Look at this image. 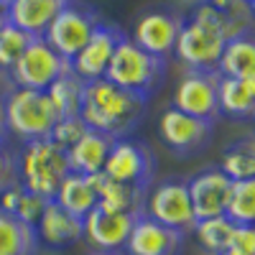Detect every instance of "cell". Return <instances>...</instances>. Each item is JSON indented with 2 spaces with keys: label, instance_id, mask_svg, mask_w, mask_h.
Instances as JSON below:
<instances>
[{
  "label": "cell",
  "instance_id": "6da1fadb",
  "mask_svg": "<svg viewBox=\"0 0 255 255\" xmlns=\"http://www.w3.org/2000/svg\"><path fill=\"white\" fill-rule=\"evenodd\" d=\"M143 113H145V100L133 97L130 92H123L108 79L84 82L79 118L90 130H97L113 140L125 138L143 120Z\"/></svg>",
  "mask_w": 255,
  "mask_h": 255
},
{
  "label": "cell",
  "instance_id": "7a4b0ae2",
  "mask_svg": "<svg viewBox=\"0 0 255 255\" xmlns=\"http://www.w3.org/2000/svg\"><path fill=\"white\" fill-rule=\"evenodd\" d=\"M15 174H18V184L28 194H36L41 199L51 202L59 184L72 171H69L67 151L59 148L54 140L44 138V140L23 143L15 158Z\"/></svg>",
  "mask_w": 255,
  "mask_h": 255
},
{
  "label": "cell",
  "instance_id": "3957f363",
  "mask_svg": "<svg viewBox=\"0 0 255 255\" xmlns=\"http://www.w3.org/2000/svg\"><path fill=\"white\" fill-rule=\"evenodd\" d=\"M163 77H166V59H158L138 49L130 38L123 36L113 51V59L102 79H108L123 92H130L133 97L148 102V97L161 87Z\"/></svg>",
  "mask_w": 255,
  "mask_h": 255
},
{
  "label": "cell",
  "instance_id": "277c9868",
  "mask_svg": "<svg viewBox=\"0 0 255 255\" xmlns=\"http://www.w3.org/2000/svg\"><path fill=\"white\" fill-rule=\"evenodd\" d=\"M3 110H5L8 133L18 135L23 143L49 138L51 128L59 120L49 95L38 90H26V87H15L5 97Z\"/></svg>",
  "mask_w": 255,
  "mask_h": 255
},
{
  "label": "cell",
  "instance_id": "5b68a950",
  "mask_svg": "<svg viewBox=\"0 0 255 255\" xmlns=\"http://www.w3.org/2000/svg\"><path fill=\"white\" fill-rule=\"evenodd\" d=\"M97 26H100V18H97L95 10L79 8L69 0V3L56 13V18L51 20V26L46 28V33L41 38H44L61 59L72 61L84 49V44L90 41V36L95 33Z\"/></svg>",
  "mask_w": 255,
  "mask_h": 255
},
{
  "label": "cell",
  "instance_id": "8992f818",
  "mask_svg": "<svg viewBox=\"0 0 255 255\" xmlns=\"http://www.w3.org/2000/svg\"><path fill=\"white\" fill-rule=\"evenodd\" d=\"M72 67L67 59H61L44 38H31V44L26 46V51L20 54V59L13 64V82L18 87H26V90H38V92H46L51 84L67 74Z\"/></svg>",
  "mask_w": 255,
  "mask_h": 255
},
{
  "label": "cell",
  "instance_id": "52a82bcc",
  "mask_svg": "<svg viewBox=\"0 0 255 255\" xmlns=\"http://www.w3.org/2000/svg\"><path fill=\"white\" fill-rule=\"evenodd\" d=\"M153 168H156V161L143 143L130 140V138H118L110 145L102 174L113 181L130 184L148 191V184L153 179Z\"/></svg>",
  "mask_w": 255,
  "mask_h": 255
},
{
  "label": "cell",
  "instance_id": "ba28073f",
  "mask_svg": "<svg viewBox=\"0 0 255 255\" xmlns=\"http://www.w3.org/2000/svg\"><path fill=\"white\" fill-rule=\"evenodd\" d=\"M145 217L153 222L171 227L181 235L194 230V209H191V199L184 181H163L158 184L151 194H145Z\"/></svg>",
  "mask_w": 255,
  "mask_h": 255
},
{
  "label": "cell",
  "instance_id": "9c48e42d",
  "mask_svg": "<svg viewBox=\"0 0 255 255\" xmlns=\"http://www.w3.org/2000/svg\"><path fill=\"white\" fill-rule=\"evenodd\" d=\"M225 46V38L212 28L189 18L181 23L174 54L189 67V72H217V61Z\"/></svg>",
  "mask_w": 255,
  "mask_h": 255
},
{
  "label": "cell",
  "instance_id": "30bf717a",
  "mask_svg": "<svg viewBox=\"0 0 255 255\" xmlns=\"http://www.w3.org/2000/svg\"><path fill=\"white\" fill-rule=\"evenodd\" d=\"M217 72H186L174 92V105L179 113H186L191 118H199L212 123L220 110H217Z\"/></svg>",
  "mask_w": 255,
  "mask_h": 255
},
{
  "label": "cell",
  "instance_id": "8fae6325",
  "mask_svg": "<svg viewBox=\"0 0 255 255\" xmlns=\"http://www.w3.org/2000/svg\"><path fill=\"white\" fill-rule=\"evenodd\" d=\"M158 135L161 140L179 156H189L209 143L212 138V123L191 118L186 113H179L176 108H168L158 118Z\"/></svg>",
  "mask_w": 255,
  "mask_h": 255
},
{
  "label": "cell",
  "instance_id": "7c38bea8",
  "mask_svg": "<svg viewBox=\"0 0 255 255\" xmlns=\"http://www.w3.org/2000/svg\"><path fill=\"white\" fill-rule=\"evenodd\" d=\"M140 215H123V212H105L95 207L82 220V238L87 240L97 253H120L125 240Z\"/></svg>",
  "mask_w": 255,
  "mask_h": 255
},
{
  "label": "cell",
  "instance_id": "4fadbf2b",
  "mask_svg": "<svg viewBox=\"0 0 255 255\" xmlns=\"http://www.w3.org/2000/svg\"><path fill=\"white\" fill-rule=\"evenodd\" d=\"M184 20L176 13H168V10H148L138 18V23L133 28V44L148 54H153L158 59H166L168 54H174L176 46V36L181 28Z\"/></svg>",
  "mask_w": 255,
  "mask_h": 255
},
{
  "label": "cell",
  "instance_id": "5bb4252c",
  "mask_svg": "<svg viewBox=\"0 0 255 255\" xmlns=\"http://www.w3.org/2000/svg\"><path fill=\"white\" fill-rule=\"evenodd\" d=\"M123 38V31L118 26H110V23H102L95 28V33L90 36V41L84 44V49L69 61L72 72L82 79V82H95V79H102L105 72H108V64L113 59V51L115 46L120 44Z\"/></svg>",
  "mask_w": 255,
  "mask_h": 255
},
{
  "label": "cell",
  "instance_id": "9a60e30c",
  "mask_svg": "<svg viewBox=\"0 0 255 255\" xmlns=\"http://www.w3.org/2000/svg\"><path fill=\"white\" fill-rule=\"evenodd\" d=\"M232 181L220 171V168H204L194 179L186 184L191 209H194V220H209L225 215L227 197H230Z\"/></svg>",
  "mask_w": 255,
  "mask_h": 255
},
{
  "label": "cell",
  "instance_id": "2e32d148",
  "mask_svg": "<svg viewBox=\"0 0 255 255\" xmlns=\"http://www.w3.org/2000/svg\"><path fill=\"white\" fill-rule=\"evenodd\" d=\"M184 235L171 227H163L151 217L140 215L125 240L128 255H181Z\"/></svg>",
  "mask_w": 255,
  "mask_h": 255
},
{
  "label": "cell",
  "instance_id": "e0dca14e",
  "mask_svg": "<svg viewBox=\"0 0 255 255\" xmlns=\"http://www.w3.org/2000/svg\"><path fill=\"white\" fill-rule=\"evenodd\" d=\"M36 230V240L38 245H46V248H69L74 243L82 240V220L72 217L69 212H64L59 204L46 202L44 212H41L38 222L33 225Z\"/></svg>",
  "mask_w": 255,
  "mask_h": 255
},
{
  "label": "cell",
  "instance_id": "ac0fdd59",
  "mask_svg": "<svg viewBox=\"0 0 255 255\" xmlns=\"http://www.w3.org/2000/svg\"><path fill=\"white\" fill-rule=\"evenodd\" d=\"M67 3L69 0H10L5 20L23 33H28L31 38H41L51 26V20L56 18V13Z\"/></svg>",
  "mask_w": 255,
  "mask_h": 255
},
{
  "label": "cell",
  "instance_id": "d6986e66",
  "mask_svg": "<svg viewBox=\"0 0 255 255\" xmlns=\"http://www.w3.org/2000/svg\"><path fill=\"white\" fill-rule=\"evenodd\" d=\"M92 189L97 191V207L105 212H123V215H143L145 207V189L130 186V184H120L108 179L102 171L87 176Z\"/></svg>",
  "mask_w": 255,
  "mask_h": 255
},
{
  "label": "cell",
  "instance_id": "ffe728a7",
  "mask_svg": "<svg viewBox=\"0 0 255 255\" xmlns=\"http://www.w3.org/2000/svg\"><path fill=\"white\" fill-rule=\"evenodd\" d=\"M110 145H113V138L87 128V133H84L74 145L67 148L69 171L79 174V176L100 174L102 166H105V158H108V153H110Z\"/></svg>",
  "mask_w": 255,
  "mask_h": 255
},
{
  "label": "cell",
  "instance_id": "44dd1931",
  "mask_svg": "<svg viewBox=\"0 0 255 255\" xmlns=\"http://www.w3.org/2000/svg\"><path fill=\"white\" fill-rule=\"evenodd\" d=\"M217 110L235 118L248 120L255 113V79H230L220 77L217 82Z\"/></svg>",
  "mask_w": 255,
  "mask_h": 255
},
{
  "label": "cell",
  "instance_id": "7402d4cb",
  "mask_svg": "<svg viewBox=\"0 0 255 255\" xmlns=\"http://www.w3.org/2000/svg\"><path fill=\"white\" fill-rule=\"evenodd\" d=\"M217 74L230 79H255V44L250 33L225 41L217 61Z\"/></svg>",
  "mask_w": 255,
  "mask_h": 255
},
{
  "label": "cell",
  "instance_id": "603a6c76",
  "mask_svg": "<svg viewBox=\"0 0 255 255\" xmlns=\"http://www.w3.org/2000/svg\"><path fill=\"white\" fill-rule=\"evenodd\" d=\"M54 204H59L64 212H69L72 217L84 220L90 212L97 207V191L92 189L87 176H79V174H69L56 189V194L51 199Z\"/></svg>",
  "mask_w": 255,
  "mask_h": 255
},
{
  "label": "cell",
  "instance_id": "cb8c5ba5",
  "mask_svg": "<svg viewBox=\"0 0 255 255\" xmlns=\"http://www.w3.org/2000/svg\"><path fill=\"white\" fill-rule=\"evenodd\" d=\"M36 230L13 215L0 212V255H36Z\"/></svg>",
  "mask_w": 255,
  "mask_h": 255
},
{
  "label": "cell",
  "instance_id": "d4e9b609",
  "mask_svg": "<svg viewBox=\"0 0 255 255\" xmlns=\"http://www.w3.org/2000/svg\"><path fill=\"white\" fill-rule=\"evenodd\" d=\"M82 92H84V82L69 69L67 74H61L51 87L46 90L51 105L59 118H69V115H79L82 108Z\"/></svg>",
  "mask_w": 255,
  "mask_h": 255
},
{
  "label": "cell",
  "instance_id": "484cf974",
  "mask_svg": "<svg viewBox=\"0 0 255 255\" xmlns=\"http://www.w3.org/2000/svg\"><path fill=\"white\" fill-rule=\"evenodd\" d=\"M225 217L235 227H253V222H255V179L232 181Z\"/></svg>",
  "mask_w": 255,
  "mask_h": 255
},
{
  "label": "cell",
  "instance_id": "4316f807",
  "mask_svg": "<svg viewBox=\"0 0 255 255\" xmlns=\"http://www.w3.org/2000/svg\"><path fill=\"white\" fill-rule=\"evenodd\" d=\"M220 171L230 181L255 179V143H253V138H245L227 148L222 156V163H220Z\"/></svg>",
  "mask_w": 255,
  "mask_h": 255
},
{
  "label": "cell",
  "instance_id": "83f0119b",
  "mask_svg": "<svg viewBox=\"0 0 255 255\" xmlns=\"http://www.w3.org/2000/svg\"><path fill=\"white\" fill-rule=\"evenodd\" d=\"M197 235L199 245L209 253V255H222L235 235V225H232L225 215L220 217H209V220H199L194 222V230H191Z\"/></svg>",
  "mask_w": 255,
  "mask_h": 255
},
{
  "label": "cell",
  "instance_id": "f1b7e54d",
  "mask_svg": "<svg viewBox=\"0 0 255 255\" xmlns=\"http://www.w3.org/2000/svg\"><path fill=\"white\" fill-rule=\"evenodd\" d=\"M28 44H31L28 33L5 23L0 28V69H13V64L20 59V54L26 51Z\"/></svg>",
  "mask_w": 255,
  "mask_h": 255
},
{
  "label": "cell",
  "instance_id": "f546056e",
  "mask_svg": "<svg viewBox=\"0 0 255 255\" xmlns=\"http://www.w3.org/2000/svg\"><path fill=\"white\" fill-rule=\"evenodd\" d=\"M84 133H87V125H84V120L79 115H69V118H59L56 125L51 128V135L49 140H54L59 148H64L67 151L69 145H74Z\"/></svg>",
  "mask_w": 255,
  "mask_h": 255
},
{
  "label": "cell",
  "instance_id": "4dcf8cb0",
  "mask_svg": "<svg viewBox=\"0 0 255 255\" xmlns=\"http://www.w3.org/2000/svg\"><path fill=\"white\" fill-rule=\"evenodd\" d=\"M46 207V199H41L36 194H28V191L23 189L20 191V197L15 202V209H13V217H18L20 222H26V225H36L38 217H41V212H44Z\"/></svg>",
  "mask_w": 255,
  "mask_h": 255
},
{
  "label": "cell",
  "instance_id": "1f68e13d",
  "mask_svg": "<svg viewBox=\"0 0 255 255\" xmlns=\"http://www.w3.org/2000/svg\"><path fill=\"white\" fill-rule=\"evenodd\" d=\"M207 5H212L232 20H238V23L253 26V3H248V0H207Z\"/></svg>",
  "mask_w": 255,
  "mask_h": 255
},
{
  "label": "cell",
  "instance_id": "d6a6232c",
  "mask_svg": "<svg viewBox=\"0 0 255 255\" xmlns=\"http://www.w3.org/2000/svg\"><path fill=\"white\" fill-rule=\"evenodd\" d=\"M222 255H255V230L235 227V235H232V240Z\"/></svg>",
  "mask_w": 255,
  "mask_h": 255
},
{
  "label": "cell",
  "instance_id": "836d02e7",
  "mask_svg": "<svg viewBox=\"0 0 255 255\" xmlns=\"http://www.w3.org/2000/svg\"><path fill=\"white\" fill-rule=\"evenodd\" d=\"M10 184H18V174H15V158L0 145V191L8 189Z\"/></svg>",
  "mask_w": 255,
  "mask_h": 255
},
{
  "label": "cell",
  "instance_id": "e575fe53",
  "mask_svg": "<svg viewBox=\"0 0 255 255\" xmlns=\"http://www.w3.org/2000/svg\"><path fill=\"white\" fill-rule=\"evenodd\" d=\"M8 138V125H5V110H3V100H0V145Z\"/></svg>",
  "mask_w": 255,
  "mask_h": 255
},
{
  "label": "cell",
  "instance_id": "d590c367",
  "mask_svg": "<svg viewBox=\"0 0 255 255\" xmlns=\"http://www.w3.org/2000/svg\"><path fill=\"white\" fill-rule=\"evenodd\" d=\"M8 5H10V0H0V13H5Z\"/></svg>",
  "mask_w": 255,
  "mask_h": 255
},
{
  "label": "cell",
  "instance_id": "8d00e7d4",
  "mask_svg": "<svg viewBox=\"0 0 255 255\" xmlns=\"http://www.w3.org/2000/svg\"><path fill=\"white\" fill-rule=\"evenodd\" d=\"M186 3H191V5H194V8H197V5H204V3H207V0H186Z\"/></svg>",
  "mask_w": 255,
  "mask_h": 255
},
{
  "label": "cell",
  "instance_id": "74e56055",
  "mask_svg": "<svg viewBox=\"0 0 255 255\" xmlns=\"http://www.w3.org/2000/svg\"><path fill=\"white\" fill-rule=\"evenodd\" d=\"M5 23H8V20H5V13H0V28H3Z\"/></svg>",
  "mask_w": 255,
  "mask_h": 255
},
{
  "label": "cell",
  "instance_id": "f35d334b",
  "mask_svg": "<svg viewBox=\"0 0 255 255\" xmlns=\"http://www.w3.org/2000/svg\"><path fill=\"white\" fill-rule=\"evenodd\" d=\"M95 255H120V253H95Z\"/></svg>",
  "mask_w": 255,
  "mask_h": 255
},
{
  "label": "cell",
  "instance_id": "ab89813d",
  "mask_svg": "<svg viewBox=\"0 0 255 255\" xmlns=\"http://www.w3.org/2000/svg\"><path fill=\"white\" fill-rule=\"evenodd\" d=\"M248 3H253V0H248Z\"/></svg>",
  "mask_w": 255,
  "mask_h": 255
}]
</instances>
